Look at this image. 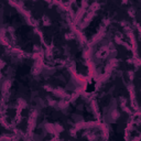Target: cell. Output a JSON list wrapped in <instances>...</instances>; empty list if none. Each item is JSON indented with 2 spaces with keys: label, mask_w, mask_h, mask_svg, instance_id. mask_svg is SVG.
I'll return each instance as SVG.
<instances>
[{
  "label": "cell",
  "mask_w": 141,
  "mask_h": 141,
  "mask_svg": "<svg viewBox=\"0 0 141 141\" xmlns=\"http://www.w3.org/2000/svg\"><path fill=\"white\" fill-rule=\"evenodd\" d=\"M94 90V85H89L87 86V92H93Z\"/></svg>",
  "instance_id": "6da1fadb"
}]
</instances>
